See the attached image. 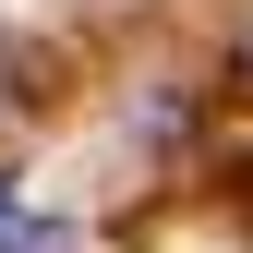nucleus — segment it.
Wrapping results in <instances>:
<instances>
[{
    "label": "nucleus",
    "mask_w": 253,
    "mask_h": 253,
    "mask_svg": "<svg viewBox=\"0 0 253 253\" xmlns=\"http://www.w3.org/2000/svg\"><path fill=\"white\" fill-rule=\"evenodd\" d=\"M12 73H24V60H12V37H0V121H12V97H24V84H12Z\"/></svg>",
    "instance_id": "nucleus-1"
},
{
    "label": "nucleus",
    "mask_w": 253,
    "mask_h": 253,
    "mask_svg": "<svg viewBox=\"0 0 253 253\" xmlns=\"http://www.w3.org/2000/svg\"><path fill=\"white\" fill-rule=\"evenodd\" d=\"M241 84H253V48H241Z\"/></svg>",
    "instance_id": "nucleus-2"
}]
</instances>
